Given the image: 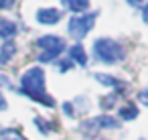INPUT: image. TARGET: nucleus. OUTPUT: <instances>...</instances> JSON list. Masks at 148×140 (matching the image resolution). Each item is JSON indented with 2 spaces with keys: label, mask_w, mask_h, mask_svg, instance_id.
Returning a JSON list of instances; mask_svg holds the SVG:
<instances>
[{
  "label": "nucleus",
  "mask_w": 148,
  "mask_h": 140,
  "mask_svg": "<svg viewBox=\"0 0 148 140\" xmlns=\"http://www.w3.org/2000/svg\"><path fill=\"white\" fill-rule=\"evenodd\" d=\"M21 93L29 95L35 102L45 104L47 108L55 106V100L47 93V83H45V71L43 67H29L23 77H21Z\"/></svg>",
  "instance_id": "nucleus-1"
},
{
  "label": "nucleus",
  "mask_w": 148,
  "mask_h": 140,
  "mask_svg": "<svg viewBox=\"0 0 148 140\" xmlns=\"http://www.w3.org/2000/svg\"><path fill=\"white\" fill-rule=\"evenodd\" d=\"M93 55L99 63L114 65L124 59V47L114 39H97L93 43Z\"/></svg>",
  "instance_id": "nucleus-2"
},
{
  "label": "nucleus",
  "mask_w": 148,
  "mask_h": 140,
  "mask_svg": "<svg viewBox=\"0 0 148 140\" xmlns=\"http://www.w3.org/2000/svg\"><path fill=\"white\" fill-rule=\"evenodd\" d=\"M37 47L43 49V55L37 57V59L43 61V63L55 61V59L67 49L65 41H63L61 37H57V35H43V37H39V39H37Z\"/></svg>",
  "instance_id": "nucleus-3"
},
{
  "label": "nucleus",
  "mask_w": 148,
  "mask_h": 140,
  "mask_svg": "<svg viewBox=\"0 0 148 140\" xmlns=\"http://www.w3.org/2000/svg\"><path fill=\"white\" fill-rule=\"evenodd\" d=\"M95 19H97V12H83V14L73 16L67 25V31H69L71 39L81 41L83 37H87V33L95 27Z\"/></svg>",
  "instance_id": "nucleus-4"
},
{
  "label": "nucleus",
  "mask_w": 148,
  "mask_h": 140,
  "mask_svg": "<svg viewBox=\"0 0 148 140\" xmlns=\"http://www.w3.org/2000/svg\"><path fill=\"white\" fill-rule=\"evenodd\" d=\"M61 16H63V12L59 10V8H39L37 10V14H35V19H37V23L39 25H47V27H51V25H57L59 21H61Z\"/></svg>",
  "instance_id": "nucleus-5"
},
{
  "label": "nucleus",
  "mask_w": 148,
  "mask_h": 140,
  "mask_svg": "<svg viewBox=\"0 0 148 140\" xmlns=\"http://www.w3.org/2000/svg\"><path fill=\"white\" fill-rule=\"evenodd\" d=\"M16 55V43L14 41H4L0 47V67H4L8 61H12V57Z\"/></svg>",
  "instance_id": "nucleus-6"
},
{
  "label": "nucleus",
  "mask_w": 148,
  "mask_h": 140,
  "mask_svg": "<svg viewBox=\"0 0 148 140\" xmlns=\"http://www.w3.org/2000/svg\"><path fill=\"white\" fill-rule=\"evenodd\" d=\"M18 33V27L14 21H8V19H0V39L4 41H12V37Z\"/></svg>",
  "instance_id": "nucleus-7"
},
{
  "label": "nucleus",
  "mask_w": 148,
  "mask_h": 140,
  "mask_svg": "<svg viewBox=\"0 0 148 140\" xmlns=\"http://www.w3.org/2000/svg\"><path fill=\"white\" fill-rule=\"evenodd\" d=\"M73 63H77V65H81V67H85L87 65V53H85V49H83V45H73L71 49H69V55H67Z\"/></svg>",
  "instance_id": "nucleus-8"
},
{
  "label": "nucleus",
  "mask_w": 148,
  "mask_h": 140,
  "mask_svg": "<svg viewBox=\"0 0 148 140\" xmlns=\"http://www.w3.org/2000/svg\"><path fill=\"white\" fill-rule=\"evenodd\" d=\"M61 4L75 14H83L89 10V0H61Z\"/></svg>",
  "instance_id": "nucleus-9"
},
{
  "label": "nucleus",
  "mask_w": 148,
  "mask_h": 140,
  "mask_svg": "<svg viewBox=\"0 0 148 140\" xmlns=\"http://www.w3.org/2000/svg\"><path fill=\"white\" fill-rule=\"evenodd\" d=\"M95 79H97L99 83H103L106 87H114V89H116V93H118V91H124V87H126V83H122L120 79H116V77H112V75L97 73V75H95Z\"/></svg>",
  "instance_id": "nucleus-10"
},
{
  "label": "nucleus",
  "mask_w": 148,
  "mask_h": 140,
  "mask_svg": "<svg viewBox=\"0 0 148 140\" xmlns=\"http://www.w3.org/2000/svg\"><path fill=\"white\" fill-rule=\"evenodd\" d=\"M136 116H138V108H136L134 104L120 108V118H122V120H136Z\"/></svg>",
  "instance_id": "nucleus-11"
},
{
  "label": "nucleus",
  "mask_w": 148,
  "mask_h": 140,
  "mask_svg": "<svg viewBox=\"0 0 148 140\" xmlns=\"http://www.w3.org/2000/svg\"><path fill=\"white\" fill-rule=\"evenodd\" d=\"M0 140H25L16 130L12 128H6V130H0Z\"/></svg>",
  "instance_id": "nucleus-12"
},
{
  "label": "nucleus",
  "mask_w": 148,
  "mask_h": 140,
  "mask_svg": "<svg viewBox=\"0 0 148 140\" xmlns=\"http://www.w3.org/2000/svg\"><path fill=\"white\" fill-rule=\"evenodd\" d=\"M95 120H97L95 124H97L99 128H116V126H118V122L112 120L110 116H99V118H95Z\"/></svg>",
  "instance_id": "nucleus-13"
},
{
  "label": "nucleus",
  "mask_w": 148,
  "mask_h": 140,
  "mask_svg": "<svg viewBox=\"0 0 148 140\" xmlns=\"http://www.w3.org/2000/svg\"><path fill=\"white\" fill-rule=\"evenodd\" d=\"M114 102H116V93H112L108 97H101V108L110 110V108H114Z\"/></svg>",
  "instance_id": "nucleus-14"
},
{
  "label": "nucleus",
  "mask_w": 148,
  "mask_h": 140,
  "mask_svg": "<svg viewBox=\"0 0 148 140\" xmlns=\"http://www.w3.org/2000/svg\"><path fill=\"white\" fill-rule=\"evenodd\" d=\"M71 67H73V61H71L69 57H67V59H63V61H59V71H61V73L69 71Z\"/></svg>",
  "instance_id": "nucleus-15"
},
{
  "label": "nucleus",
  "mask_w": 148,
  "mask_h": 140,
  "mask_svg": "<svg viewBox=\"0 0 148 140\" xmlns=\"http://www.w3.org/2000/svg\"><path fill=\"white\" fill-rule=\"evenodd\" d=\"M14 2H16V0H0V10H8V8H12Z\"/></svg>",
  "instance_id": "nucleus-16"
},
{
  "label": "nucleus",
  "mask_w": 148,
  "mask_h": 140,
  "mask_svg": "<svg viewBox=\"0 0 148 140\" xmlns=\"http://www.w3.org/2000/svg\"><path fill=\"white\" fill-rule=\"evenodd\" d=\"M0 87H12V83L6 75H0Z\"/></svg>",
  "instance_id": "nucleus-17"
},
{
  "label": "nucleus",
  "mask_w": 148,
  "mask_h": 140,
  "mask_svg": "<svg viewBox=\"0 0 148 140\" xmlns=\"http://www.w3.org/2000/svg\"><path fill=\"white\" fill-rule=\"evenodd\" d=\"M140 102H142V104H146V106H148V87H146V89H142V91H140Z\"/></svg>",
  "instance_id": "nucleus-18"
},
{
  "label": "nucleus",
  "mask_w": 148,
  "mask_h": 140,
  "mask_svg": "<svg viewBox=\"0 0 148 140\" xmlns=\"http://www.w3.org/2000/svg\"><path fill=\"white\" fill-rule=\"evenodd\" d=\"M142 19H144V23H148V2H146V6H142Z\"/></svg>",
  "instance_id": "nucleus-19"
},
{
  "label": "nucleus",
  "mask_w": 148,
  "mask_h": 140,
  "mask_svg": "<svg viewBox=\"0 0 148 140\" xmlns=\"http://www.w3.org/2000/svg\"><path fill=\"white\" fill-rule=\"evenodd\" d=\"M126 2H128L130 6H140V4L144 2V0H126Z\"/></svg>",
  "instance_id": "nucleus-20"
},
{
  "label": "nucleus",
  "mask_w": 148,
  "mask_h": 140,
  "mask_svg": "<svg viewBox=\"0 0 148 140\" xmlns=\"http://www.w3.org/2000/svg\"><path fill=\"white\" fill-rule=\"evenodd\" d=\"M2 110H6V100H4L2 93H0V112H2Z\"/></svg>",
  "instance_id": "nucleus-21"
},
{
  "label": "nucleus",
  "mask_w": 148,
  "mask_h": 140,
  "mask_svg": "<svg viewBox=\"0 0 148 140\" xmlns=\"http://www.w3.org/2000/svg\"><path fill=\"white\" fill-rule=\"evenodd\" d=\"M63 110H65V114H67V116H71V114H73V106H69V104H65V106H63Z\"/></svg>",
  "instance_id": "nucleus-22"
}]
</instances>
